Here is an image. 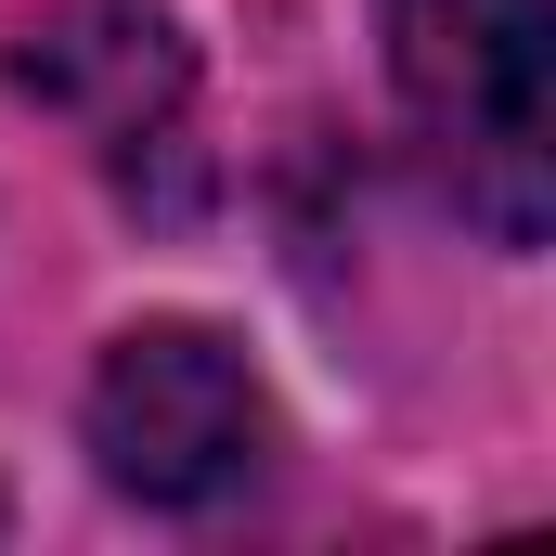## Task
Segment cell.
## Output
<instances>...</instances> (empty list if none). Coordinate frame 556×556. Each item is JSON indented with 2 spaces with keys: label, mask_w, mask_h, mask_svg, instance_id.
<instances>
[{
  "label": "cell",
  "mask_w": 556,
  "mask_h": 556,
  "mask_svg": "<svg viewBox=\"0 0 556 556\" xmlns=\"http://www.w3.org/2000/svg\"><path fill=\"white\" fill-rule=\"evenodd\" d=\"M13 91H39L104 155L117 194L194 207V39L168 0H65L13 39Z\"/></svg>",
  "instance_id": "obj_3"
},
{
  "label": "cell",
  "mask_w": 556,
  "mask_h": 556,
  "mask_svg": "<svg viewBox=\"0 0 556 556\" xmlns=\"http://www.w3.org/2000/svg\"><path fill=\"white\" fill-rule=\"evenodd\" d=\"M78 427H91L104 492L168 505V518L233 505V492L260 479V453H273L260 363H247L220 324H194V311H142V324H117V337H104V363H91Z\"/></svg>",
  "instance_id": "obj_2"
},
{
  "label": "cell",
  "mask_w": 556,
  "mask_h": 556,
  "mask_svg": "<svg viewBox=\"0 0 556 556\" xmlns=\"http://www.w3.org/2000/svg\"><path fill=\"white\" fill-rule=\"evenodd\" d=\"M376 39H389V91L415 117L453 220L531 260L556 220V104H544L556 13L544 0H376Z\"/></svg>",
  "instance_id": "obj_1"
}]
</instances>
